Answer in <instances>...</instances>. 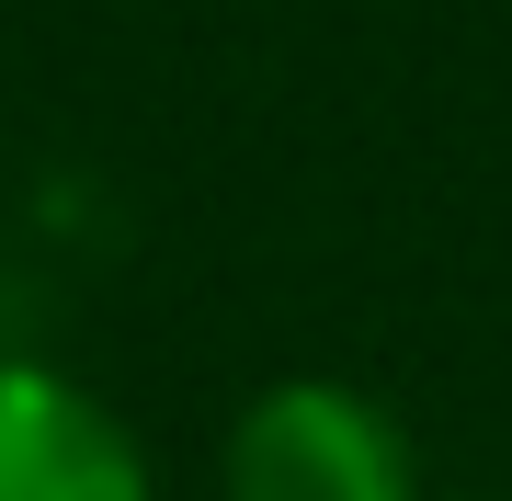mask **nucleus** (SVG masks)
Masks as SVG:
<instances>
[{
	"label": "nucleus",
	"instance_id": "nucleus-1",
	"mask_svg": "<svg viewBox=\"0 0 512 501\" xmlns=\"http://www.w3.org/2000/svg\"><path fill=\"white\" fill-rule=\"evenodd\" d=\"M228 501H421V445L353 376H274L228 422Z\"/></svg>",
	"mask_w": 512,
	"mask_h": 501
},
{
	"label": "nucleus",
	"instance_id": "nucleus-2",
	"mask_svg": "<svg viewBox=\"0 0 512 501\" xmlns=\"http://www.w3.org/2000/svg\"><path fill=\"white\" fill-rule=\"evenodd\" d=\"M0 501H160L114 410L57 365H0Z\"/></svg>",
	"mask_w": 512,
	"mask_h": 501
}]
</instances>
